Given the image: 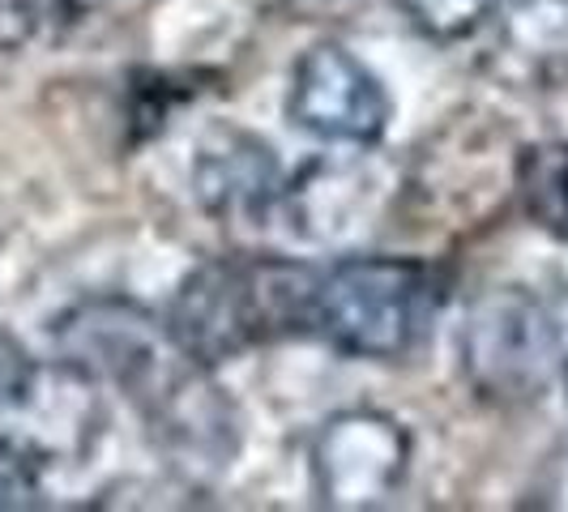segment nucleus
Returning <instances> with one entry per match:
<instances>
[{
    "label": "nucleus",
    "mask_w": 568,
    "mask_h": 512,
    "mask_svg": "<svg viewBox=\"0 0 568 512\" xmlns=\"http://www.w3.org/2000/svg\"><path fill=\"white\" fill-rule=\"evenodd\" d=\"M462 376L496 406L539 401L560 371V325L526 286L484 290L457 329Z\"/></svg>",
    "instance_id": "obj_3"
},
{
    "label": "nucleus",
    "mask_w": 568,
    "mask_h": 512,
    "mask_svg": "<svg viewBox=\"0 0 568 512\" xmlns=\"http://www.w3.org/2000/svg\"><path fill=\"white\" fill-rule=\"evenodd\" d=\"M286 115L321 142L368 150L389 129V90L342 43H313L291 69Z\"/></svg>",
    "instance_id": "obj_6"
},
{
    "label": "nucleus",
    "mask_w": 568,
    "mask_h": 512,
    "mask_svg": "<svg viewBox=\"0 0 568 512\" xmlns=\"http://www.w3.org/2000/svg\"><path fill=\"white\" fill-rule=\"evenodd\" d=\"M189 184L210 214L227 223H253L278 205L286 180L270 142H261L248 129L219 124L201 137Z\"/></svg>",
    "instance_id": "obj_8"
},
{
    "label": "nucleus",
    "mask_w": 568,
    "mask_h": 512,
    "mask_svg": "<svg viewBox=\"0 0 568 512\" xmlns=\"http://www.w3.org/2000/svg\"><path fill=\"white\" fill-rule=\"evenodd\" d=\"M39 22V0H0V48H22Z\"/></svg>",
    "instance_id": "obj_13"
},
{
    "label": "nucleus",
    "mask_w": 568,
    "mask_h": 512,
    "mask_svg": "<svg viewBox=\"0 0 568 512\" xmlns=\"http://www.w3.org/2000/svg\"><path fill=\"white\" fill-rule=\"evenodd\" d=\"M313 283L316 269L300 260H214L175 290L168 329L189 359L214 368L261 341L304 338Z\"/></svg>",
    "instance_id": "obj_1"
},
{
    "label": "nucleus",
    "mask_w": 568,
    "mask_h": 512,
    "mask_svg": "<svg viewBox=\"0 0 568 512\" xmlns=\"http://www.w3.org/2000/svg\"><path fill=\"white\" fill-rule=\"evenodd\" d=\"M410 431L385 410H342L316 431L313 491L329 509H372L398 495L410 474Z\"/></svg>",
    "instance_id": "obj_5"
},
{
    "label": "nucleus",
    "mask_w": 568,
    "mask_h": 512,
    "mask_svg": "<svg viewBox=\"0 0 568 512\" xmlns=\"http://www.w3.org/2000/svg\"><path fill=\"white\" fill-rule=\"evenodd\" d=\"M513 193L535 227L568 239V142L521 150L513 158Z\"/></svg>",
    "instance_id": "obj_10"
},
{
    "label": "nucleus",
    "mask_w": 568,
    "mask_h": 512,
    "mask_svg": "<svg viewBox=\"0 0 568 512\" xmlns=\"http://www.w3.org/2000/svg\"><path fill=\"white\" fill-rule=\"evenodd\" d=\"M389 180L372 158H316L283 184L278 209L291 223V235L308 244H346L372 227L385 209Z\"/></svg>",
    "instance_id": "obj_7"
},
{
    "label": "nucleus",
    "mask_w": 568,
    "mask_h": 512,
    "mask_svg": "<svg viewBox=\"0 0 568 512\" xmlns=\"http://www.w3.org/2000/svg\"><path fill=\"white\" fill-rule=\"evenodd\" d=\"M265 9H278V13H291V18H308V13H321V9H334L338 0H256Z\"/></svg>",
    "instance_id": "obj_14"
},
{
    "label": "nucleus",
    "mask_w": 568,
    "mask_h": 512,
    "mask_svg": "<svg viewBox=\"0 0 568 512\" xmlns=\"http://www.w3.org/2000/svg\"><path fill=\"white\" fill-rule=\"evenodd\" d=\"M39 504V470L22 453L0 444V512Z\"/></svg>",
    "instance_id": "obj_12"
},
{
    "label": "nucleus",
    "mask_w": 568,
    "mask_h": 512,
    "mask_svg": "<svg viewBox=\"0 0 568 512\" xmlns=\"http://www.w3.org/2000/svg\"><path fill=\"white\" fill-rule=\"evenodd\" d=\"M394 4L424 30L427 39H440V43L475 34L500 9V0H394Z\"/></svg>",
    "instance_id": "obj_11"
},
{
    "label": "nucleus",
    "mask_w": 568,
    "mask_h": 512,
    "mask_svg": "<svg viewBox=\"0 0 568 512\" xmlns=\"http://www.w3.org/2000/svg\"><path fill=\"white\" fill-rule=\"evenodd\" d=\"M440 308L445 278L419 256H342L316 269L308 334L355 359H402Z\"/></svg>",
    "instance_id": "obj_2"
},
{
    "label": "nucleus",
    "mask_w": 568,
    "mask_h": 512,
    "mask_svg": "<svg viewBox=\"0 0 568 512\" xmlns=\"http://www.w3.org/2000/svg\"><path fill=\"white\" fill-rule=\"evenodd\" d=\"M99 380L73 363H34L0 355V444L22 453L34 470L82 461L103 436Z\"/></svg>",
    "instance_id": "obj_4"
},
{
    "label": "nucleus",
    "mask_w": 568,
    "mask_h": 512,
    "mask_svg": "<svg viewBox=\"0 0 568 512\" xmlns=\"http://www.w3.org/2000/svg\"><path fill=\"white\" fill-rule=\"evenodd\" d=\"M500 43L539 78H568V0H500Z\"/></svg>",
    "instance_id": "obj_9"
}]
</instances>
